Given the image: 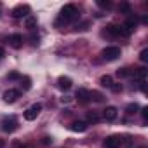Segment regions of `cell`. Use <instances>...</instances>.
I'll return each mask as SVG.
<instances>
[{"label":"cell","instance_id":"cell-1","mask_svg":"<svg viewBox=\"0 0 148 148\" xmlns=\"http://www.w3.org/2000/svg\"><path fill=\"white\" fill-rule=\"evenodd\" d=\"M79 18H80L79 9L73 5V4H68V5H64V7L61 9L58 19H56V23H54V26L59 28V26H63V25H70V23H73V21H77Z\"/></svg>","mask_w":148,"mask_h":148},{"label":"cell","instance_id":"cell-2","mask_svg":"<svg viewBox=\"0 0 148 148\" xmlns=\"http://www.w3.org/2000/svg\"><path fill=\"white\" fill-rule=\"evenodd\" d=\"M101 56H103V59H106V61H115V59L120 56V47H117V45L105 47L103 52H101Z\"/></svg>","mask_w":148,"mask_h":148},{"label":"cell","instance_id":"cell-3","mask_svg":"<svg viewBox=\"0 0 148 148\" xmlns=\"http://www.w3.org/2000/svg\"><path fill=\"white\" fill-rule=\"evenodd\" d=\"M0 127H2V131H5V132H14L18 129V120L14 117H5V119H2V122H0Z\"/></svg>","mask_w":148,"mask_h":148},{"label":"cell","instance_id":"cell-4","mask_svg":"<svg viewBox=\"0 0 148 148\" xmlns=\"http://www.w3.org/2000/svg\"><path fill=\"white\" fill-rule=\"evenodd\" d=\"M136 26H138V19H136V16L132 18H127L125 19V23L122 25V32H124V37H129L134 30H136Z\"/></svg>","mask_w":148,"mask_h":148},{"label":"cell","instance_id":"cell-5","mask_svg":"<svg viewBox=\"0 0 148 148\" xmlns=\"http://www.w3.org/2000/svg\"><path fill=\"white\" fill-rule=\"evenodd\" d=\"M40 112H42V105H40V103H35V105H32V106L25 112V119H26V120H35Z\"/></svg>","mask_w":148,"mask_h":148},{"label":"cell","instance_id":"cell-6","mask_svg":"<svg viewBox=\"0 0 148 148\" xmlns=\"http://www.w3.org/2000/svg\"><path fill=\"white\" fill-rule=\"evenodd\" d=\"M120 145H122V138L120 136H108L103 141L105 148H120Z\"/></svg>","mask_w":148,"mask_h":148},{"label":"cell","instance_id":"cell-7","mask_svg":"<svg viewBox=\"0 0 148 148\" xmlns=\"http://www.w3.org/2000/svg\"><path fill=\"white\" fill-rule=\"evenodd\" d=\"M2 98H4L5 103H14V101H18V98H21V92L18 89H9V91L4 92Z\"/></svg>","mask_w":148,"mask_h":148},{"label":"cell","instance_id":"cell-8","mask_svg":"<svg viewBox=\"0 0 148 148\" xmlns=\"http://www.w3.org/2000/svg\"><path fill=\"white\" fill-rule=\"evenodd\" d=\"M28 12H30V7L28 5H18L12 9L11 16L12 18H28Z\"/></svg>","mask_w":148,"mask_h":148},{"label":"cell","instance_id":"cell-9","mask_svg":"<svg viewBox=\"0 0 148 148\" xmlns=\"http://www.w3.org/2000/svg\"><path fill=\"white\" fill-rule=\"evenodd\" d=\"M87 127H89V124L82 122V120H75L70 124V131H73V132H84V131H87Z\"/></svg>","mask_w":148,"mask_h":148},{"label":"cell","instance_id":"cell-10","mask_svg":"<svg viewBox=\"0 0 148 148\" xmlns=\"http://www.w3.org/2000/svg\"><path fill=\"white\" fill-rule=\"evenodd\" d=\"M106 33H108L110 37H124L122 25H108V26H106Z\"/></svg>","mask_w":148,"mask_h":148},{"label":"cell","instance_id":"cell-11","mask_svg":"<svg viewBox=\"0 0 148 148\" xmlns=\"http://www.w3.org/2000/svg\"><path fill=\"white\" fill-rule=\"evenodd\" d=\"M7 42H9L14 49H19V47H23V35H19V33H12V35H9Z\"/></svg>","mask_w":148,"mask_h":148},{"label":"cell","instance_id":"cell-12","mask_svg":"<svg viewBox=\"0 0 148 148\" xmlns=\"http://www.w3.org/2000/svg\"><path fill=\"white\" fill-rule=\"evenodd\" d=\"M117 113H119V110H117L115 106H106V108L103 110V117H105V120H108V122L115 120V119H117Z\"/></svg>","mask_w":148,"mask_h":148},{"label":"cell","instance_id":"cell-13","mask_svg":"<svg viewBox=\"0 0 148 148\" xmlns=\"http://www.w3.org/2000/svg\"><path fill=\"white\" fill-rule=\"evenodd\" d=\"M77 99H79L80 103H84V105H87V103L91 101V96H89V91H87V89H79V91H77Z\"/></svg>","mask_w":148,"mask_h":148},{"label":"cell","instance_id":"cell-14","mask_svg":"<svg viewBox=\"0 0 148 148\" xmlns=\"http://www.w3.org/2000/svg\"><path fill=\"white\" fill-rule=\"evenodd\" d=\"M71 84H73V82H71V79H68V77H59V79H58L59 89H64V91H66V89L71 87Z\"/></svg>","mask_w":148,"mask_h":148},{"label":"cell","instance_id":"cell-15","mask_svg":"<svg viewBox=\"0 0 148 148\" xmlns=\"http://www.w3.org/2000/svg\"><path fill=\"white\" fill-rule=\"evenodd\" d=\"M25 26H26L30 32H35V28H37V18H35V16H28L26 21H25Z\"/></svg>","mask_w":148,"mask_h":148},{"label":"cell","instance_id":"cell-16","mask_svg":"<svg viewBox=\"0 0 148 148\" xmlns=\"http://www.w3.org/2000/svg\"><path fill=\"white\" fill-rule=\"evenodd\" d=\"M117 75L120 79H127V77L134 75V70H131V68H120V70H117Z\"/></svg>","mask_w":148,"mask_h":148},{"label":"cell","instance_id":"cell-17","mask_svg":"<svg viewBox=\"0 0 148 148\" xmlns=\"http://www.w3.org/2000/svg\"><path fill=\"white\" fill-rule=\"evenodd\" d=\"M134 79H138L139 82H145V80H146V68H138V70H134Z\"/></svg>","mask_w":148,"mask_h":148},{"label":"cell","instance_id":"cell-18","mask_svg":"<svg viewBox=\"0 0 148 148\" xmlns=\"http://www.w3.org/2000/svg\"><path fill=\"white\" fill-rule=\"evenodd\" d=\"M99 84H101L103 87H108V89H110V87H112V84H113V80H112V77H110V75H103V77L99 79Z\"/></svg>","mask_w":148,"mask_h":148},{"label":"cell","instance_id":"cell-19","mask_svg":"<svg viewBox=\"0 0 148 148\" xmlns=\"http://www.w3.org/2000/svg\"><path fill=\"white\" fill-rule=\"evenodd\" d=\"M21 87H23V91H28L32 87V79L30 77H21Z\"/></svg>","mask_w":148,"mask_h":148},{"label":"cell","instance_id":"cell-20","mask_svg":"<svg viewBox=\"0 0 148 148\" xmlns=\"http://www.w3.org/2000/svg\"><path fill=\"white\" fill-rule=\"evenodd\" d=\"M87 120L92 122V124H98V122L101 120V117H99L96 112H89V113H87Z\"/></svg>","mask_w":148,"mask_h":148},{"label":"cell","instance_id":"cell-21","mask_svg":"<svg viewBox=\"0 0 148 148\" xmlns=\"http://www.w3.org/2000/svg\"><path fill=\"white\" fill-rule=\"evenodd\" d=\"M89 96H91V99H94V101H98V103H101L103 101V94L101 92H96V91H89Z\"/></svg>","mask_w":148,"mask_h":148},{"label":"cell","instance_id":"cell-22","mask_svg":"<svg viewBox=\"0 0 148 148\" xmlns=\"http://www.w3.org/2000/svg\"><path fill=\"white\" fill-rule=\"evenodd\" d=\"M98 7H101V9H110L112 7V2H110V0H98Z\"/></svg>","mask_w":148,"mask_h":148},{"label":"cell","instance_id":"cell-23","mask_svg":"<svg viewBox=\"0 0 148 148\" xmlns=\"http://www.w3.org/2000/svg\"><path fill=\"white\" fill-rule=\"evenodd\" d=\"M7 79L9 80H21V75H19L18 71H11L9 75H7Z\"/></svg>","mask_w":148,"mask_h":148},{"label":"cell","instance_id":"cell-24","mask_svg":"<svg viewBox=\"0 0 148 148\" xmlns=\"http://www.w3.org/2000/svg\"><path fill=\"white\" fill-rule=\"evenodd\" d=\"M119 11H120V12H125V14H131L129 4H120V5H119Z\"/></svg>","mask_w":148,"mask_h":148},{"label":"cell","instance_id":"cell-25","mask_svg":"<svg viewBox=\"0 0 148 148\" xmlns=\"http://www.w3.org/2000/svg\"><path fill=\"white\" fill-rule=\"evenodd\" d=\"M139 59H141L143 63H146V61H148V49H143V51L139 52Z\"/></svg>","mask_w":148,"mask_h":148},{"label":"cell","instance_id":"cell-26","mask_svg":"<svg viewBox=\"0 0 148 148\" xmlns=\"http://www.w3.org/2000/svg\"><path fill=\"white\" fill-rule=\"evenodd\" d=\"M138 108H139V106H138L136 103H132V105H129L125 110H127V113H136V112H138Z\"/></svg>","mask_w":148,"mask_h":148},{"label":"cell","instance_id":"cell-27","mask_svg":"<svg viewBox=\"0 0 148 148\" xmlns=\"http://www.w3.org/2000/svg\"><path fill=\"white\" fill-rule=\"evenodd\" d=\"M113 92H122V84H112V87H110Z\"/></svg>","mask_w":148,"mask_h":148},{"label":"cell","instance_id":"cell-28","mask_svg":"<svg viewBox=\"0 0 148 148\" xmlns=\"http://www.w3.org/2000/svg\"><path fill=\"white\" fill-rule=\"evenodd\" d=\"M30 40H32V44H33V45H37L40 38H38V35H35V33H32V37H30Z\"/></svg>","mask_w":148,"mask_h":148},{"label":"cell","instance_id":"cell-29","mask_svg":"<svg viewBox=\"0 0 148 148\" xmlns=\"http://www.w3.org/2000/svg\"><path fill=\"white\" fill-rule=\"evenodd\" d=\"M89 28V23H82V25H77V30H87Z\"/></svg>","mask_w":148,"mask_h":148},{"label":"cell","instance_id":"cell-30","mask_svg":"<svg viewBox=\"0 0 148 148\" xmlns=\"http://www.w3.org/2000/svg\"><path fill=\"white\" fill-rule=\"evenodd\" d=\"M141 115H143V119H145V120L148 119V108H146V106H145V108H141Z\"/></svg>","mask_w":148,"mask_h":148},{"label":"cell","instance_id":"cell-31","mask_svg":"<svg viewBox=\"0 0 148 148\" xmlns=\"http://www.w3.org/2000/svg\"><path fill=\"white\" fill-rule=\"evenodd\" d=\"M42 143H44V145H51V143H52V139H51V138H44V139H42Z\"/></svg>","mask_w":148,"mask_h":148},{"label":"cell","instance_id":"cell-32","mask_svg":"<svg viewBox=\"0 0 148 148\" xmlns=\"http://www.w3.org/2000/svg\"><path fill=\"white\" fill-rule=\"evenodd\" d=\"M4 56H5V51H4V49H2V47H0V59H2V58H4Z\"/></svg>","mask_w":148,"mask_h":148},{"label":"cell","instance_id":"cell-33","mask_svg":"<svg viewBox=\"0 0 148 148\" xmlns=\"http://www.w3.org/2000/svg\"><path fill=\"white\" fill-rule=\"evenodd\" d=\"M2 146H4V141H2V139H0V148H2Z\"/></svg>","mask_w":148,"mask_h":148},{"label":"cell","instance_id":"cell-34","mask_svg":"<svg viewBox=\"0 0 148 148\" xmlns=\"http://www.w3.org/2000/svg\"><path fill=\"white\" fill-rule=\"evenodd\" d=\"M127 148H132V146H127Z\"/></svg>","mask_w":148,"mask_h":148}]
</instances>
